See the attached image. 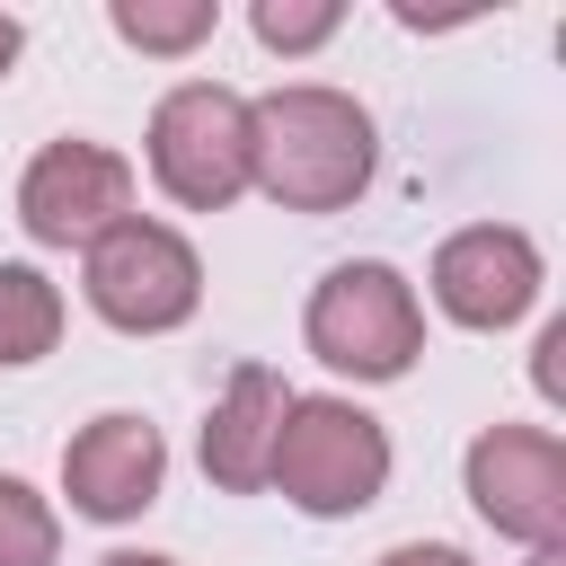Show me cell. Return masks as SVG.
<instances>
[{
  "label": "cell",
  "instance_id": "6da1fadb",
  "mask_svg": "<svg viewBox=\"0 0 566 566\" xmlns=\"http://www.w3.org/2000/svg\"><path fill=\"white\" fill-rule=\"evenodd\" d=\"M371 177V115L345 88H274L248 106V186L283 212H336Z\"/></svg>",
  "mask_w": 566,
  "mask_h": 566
},
{
  "label": "cell",
  "instance_id": "7a4b0ae2",
  "mask_svg": "<svg viewBox=\"0 0 566 566\" xmlns=\"http://www.w3.org/2000/svg\"><path fill=\"white\" fill-rule=\"evenodd\" d=\"M265 486H283L301 513H363L389 486V433L345 398H292L274 424Z\"/></svg>",
  "mask_w": 566,
  "mask_h": 566
},
{
  "label": "cell",
  "instance_id": "3957f363",
  "mask_svg": "<svg viewBox=\"0 0 566 566\" xmlns=\"http://www.w3.org/2000/svg\"><path fill=\"white\" fill-rule=\"evenodd\" d=\"M424 345V310L407 292L398 265H336L318 292H310V354L327 371H354V380H398Z\"/></svg>",
  "mask_w": 566,
  "mask_h": 566
},
{
  "label": "cell",
  "instance_id": "277c9868",
  "mask_svg": "<svg viewBox=\"0 0 566 566\" xmlns=\"http://www.w3.org/2000/svg\"><path fill=\"white\" fill-rule=\"evenodd\" d=\"M80 283H88L97 318H115V327H133V336H159V327L195 318V301H203L195 248H186L168 221H142V212H124L115 230L88 239V274H80Z\"/></svg>",
  "mask_w": 566,
  "mask_h": 566
},
{
  "label": "cell",
  "instance_id": "5b68a950",
  "mask_svg": "<svg viewBox=\"0 0 566 566\" xmlns=\"http://www.w3.org/2000/svg\"><path fill=\"white\" fill-rule=\"evenodd\" d=\"M150 177L195 203V212H221L239 186H248V97H230L221 80H186L159 97L150 115Z\"/></svg>",
  "mask_w": 566,
  "mask_h": 566
},
{
  "label": "cell",
  "instance_id": "8992f818",
  "mask_svg": "<svg viewBox=\"0 0 566 566\" xmlns=\"http://www.w3.org/2000/svg\"><path fill=\"white\" fill-rule=\"evenodd\" d=\"M469 504L531 548L566 539V442L539 424H495L469 442Z\"/></svg>",
  "mask_w": 566,
  "mask_h": 566
},
{
  "label": "cell",
  "instance_id": "52a82bcc",
  "mask_svg": "<svg viewBox=\"0 0 566 566\" xmlns=\"http://www.w3.org/2000/svg\"><path fill=\"white\" fill-rule=\"evenodd\" d=\"M133 212V168L115 159V150H97V142H53V150H35V168H27V186H18V221H27V239H44V248H88L97 230H115Z\"/></svg>",
  "mask_w": 566,
  "mask_h": 566
},
{
  "label": "cell",
  "instance_id": "ba28073f",
  "mask_svg": "<svg viewBox=\"0 0 566 566\" xmlns=\"http://www.w3.org/2000/svg\"><path fill=\"white\" fill-rule=\"evenodd\" d=\"M433 301L460 318V327H513L531 301H539V248L522 230H451L442 256H433Z\"/></svg>",
  "mask_w": 566,
  "mask_h": 566
},
{
  "label": "cell",
  "instance_id": "9c48e42d",
  "mask_svg": "<svg viewBox=\"0 0 566 566\" xmlns=\"http://www.w3.org/2000/svg\"><path fill=\"white\" fill-rule=\"evenodd\" d=\"M159 469H168V442L159 424L142 416H97L71 451H62V486L88 522H133L150 495H159Z\"/></svg>",
  "mask_w": 566,
  "mask_h": 566
},
{
  "label": "cell",
  "instance_id": "30bf717a",
  "mask_svg": "<svg viewBox=\"0 0 566 566\" xmlns=\"http://www.w3.org/2000/svg\"><path fill=\"white\" fill-rule=\"evenodd\" d=\"M283 407H292V389L265 363H239L230 389H221V407H212V424H203V478L230 486V495H256L265 486V460H274Z\"/></svg>",
  "mask_w": 566,
  "mask_h": 566
},
{
  "label": "cell",
  "instance_id": "8fae6325",
  "mask_svg": "<svg viewBox=\"0 0 566 566\" xmlns=\"http://www.w3.org/2000/svg\"><path fill=\"white\" fill-rule=\"evenodd\" d=\"M62 336V292L35 265H0V363H35Z\"/></svg>",
  "mask_w": 566,
  "mask_h": 566
},
{
  "label": "cell",
  "instance_id": "7c38bea8",
  "mask_svg": "<svg viewBox=\"0 0 566 566\" xmlns=\"http://www.w3.org/2000/svg\"><path fill=\"white\" fill-rule=\"evenodd\" d=\"M106 18H115V35L142 44V53H186V44L212 35V0H115Z\"/></svg>",
  "mask_w": 566,
  "mask_h": 566
},
{
  "label": "cell",
  "instance_id": "4fadbf2b",
  "mask_svg": "<svg viewBox=\"0 0 566 566\" xmlns=\"http://www.w3.org/2000/svg\"><path fill=\"white\" fill-rule=\"evenodd\" d=\"M53 548H62V531H53L44 495L0 478V566H53Z\"/></svg>",
  "mask_w": 566,
  "mask_h": 566
},
{
  "label": "cell",
  "instance_id": "5bb4252c",
  "mask_svg": "<svg viewBox=\"0 0 566 566\" xmlns=\"http://www.w3.org/2000/svg\"><path fill=\"white\" fill-rule=\"evenodd\" d=\"M336 0H256V35L274 44V53H310V44H327L336 35Z\"/></svg>",
  "mask_w": 566,
  "mask_h": 566
},
{
  "label": "cell",
  "instance_id": "9a60e30c",
  "mask_svg": "<svg viewBox=\"0 0 566 566\" xmlns=\"http://www.w3.org/2000/svg\"><path fill=\"white\" fill-rule=\"evenodd\" d=\"M531 371H539V389H548V398L566 389V318H548V327H539V363H531Z\"/></svg>",
  "mask_w": 566,
  "mask_h": 566
},
{
  "label": "cell",
  "instance_id": "2e32d148",
  "mask_svg": "<svg viewBox=\"0 0 566 566\" xmlns=\"http://www.w3.org/2000/svg\"><path fill=\"white\" fill-rule=\"evenodd\" d=\"M380 566H469V548H442V539H407V548H389Z\"/></svg>",
  "mask_w": 566,
  "mask_h": 566
},
{
  "label": "cell",
  "instance_id": "e0dca14e",
  "mask_svg": "<svg viewBox=\"0 0 566 566\" xmlns=\"http://www.w3.org/2000/svg\"><path fill=\"white\" fill-rule=\"evenodd\" d=\"M97 566H177V557H142V548H115V557H97Z\"/></svg>",
  "mask_w": 566,
  "mask_h": 566
},
{
  "label": "cell",
  "instance_id": "ac0fdd59",
  "mask_svg": "<svg viewBox=\"0 0 566 566\" xmlns=\"http://www.w3.org/2000/svg\"><path fill=\"white\" fill-rule=\"evenodd\" d=\"M18 62V18H0V71Z\"/></svg>",
  "mask_w": 566,
  "mask_h": 566
},
{
  "label": "cell",
  "instance_id": "d6986e66",
  "mask_svg": "<svg viewBox=\"0 0 566 566\" xmlns=\"http://www.w3.org/2000/svg\"><path fill=\"white\" fill-rule=\"evenodd\" d=\"M531 566H566V548H531Z\"/></svg>",
  "mask_w": 566,
  "mask_h": 566
}]
</instances>
